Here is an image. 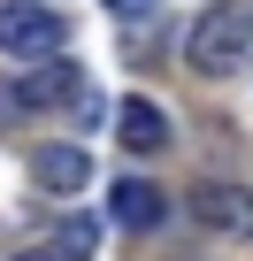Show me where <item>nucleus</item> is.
Instances as JSON below:
<instances>
[{"label": "nucleus", "mask_w": 253, "mask_h": 261, "mask_svg": "<svg viewBox=\"0 0 253 261\" xmlns=\"http://www.w3.org/2000/svg\"><path fill=\"white\" fill-rule=\"evenodd\" d=\"M16 261H62V253H54V246H46V253H16Z\"/></svg>", "instance_id": "10"}, {"label": "nucleus", "mask_w": 253, "mask_h": 261, "mask_svg": "<svg viewBox=\"0 0 253 261\" xmlns=\"http://www.w3.org/2000/svg\"><path fill=\"white\" fill-rule=\"evenodd\" d=\"M31 177L46 192H85L92 185V146H31Z\"/></svg>", "instance_id": "4"}, {"label": "nucleus", "mask_w": 253, "mask_h": 261, "mask_svg": "<svg viewBox=\"0 0 253 261\" xmlns=\"http://www.w3.org/2000/svg\"><path fill=\"white\" fill-rule=\"evenodd\" d=\"M107 207H115L123 230H161V223H169V200H161L146 177H123V185L107 192Z\"/></svg>", "instance_id": "5"}, {"label": "nucleus", "mask_w": 253, "mask_h": 261, "mask_svg": "<svg viewBox=\"0 0 253 261\" xmlns=\"http://www.w3.org/2000/svg\"><path fill=\"white\" fill-rule=\"evenodd\" d=\"M192 215H200V230L207 238H253V192L245 185H200L192 192Z\"/></svg>", "instance_id": "3"}, {"label": "nucleus", "mask_w": 253, "mask_h": 261, "mask_svg": "<svg viewBox=\"0 0 253 261\" xmlns=\"http://www.w3.org/2000/svg\"><path fill=\"white\" fill-rule=\"evenodd\" d=\"M77 85H85V77H77L69 62H46V69H31V77L16 85V100H23V108H77V100H85Z\"/></svg>", "instance_id": "7"}, {"label": "nucleus", "mask_w": 253, "mask_h": 261, "mask_svg": "<svg viewBox=\"0 0 253 261\" xmlns=\"http://www.w3.org/2000/svg\"><path fill=\"white\" fill-rule=\"evenodd\" d=\"M245 54H253V8H245V0L207 8L192 23V39H184V62L200 77H230V69H245Z\"/></svg>", "instance_id": "1"}, {"label": "nucleus", "mask_w": 253, "mask_h": 261, "mask_svg": "<svg viewBox=\"0 0 253 261\" xmlns=\"http://www.w3.org/2000/svg\"><path fill=\"white\" fill-rule=\"evenodd\" d=\"M115 139L131 146V154H161V146H169V115H161L154 100H123V108H115Z\"/></svg>", "instance_id": "6"}, {"label": "nucleus", "mask_w": 253, "mask_h": 261, "mask_svg": "<svg viewBox=\"0 0 253 261\" xmlns=\"http://www.w3.org/2000/svg\"><path fill=\"white\" fill-rule=\"evenodd\" d=\"M62 46H69V23L46 8V0H0V54L54 62Z\"/></svg>", "instance_id": "2"}, {"label": "nucleus", "mask_w": 253, "mask_h": 261, "mask_svg": "<svg viewBox=\"0 0 253 261\" xmlns=\"http://www.w3.org/2000/svg\"><path fill=\"white\" fill-rule=\"evenodd\" d=\"M107 16H123V23H138V16H154V0H107Z\"/></svg>", "instance_id": "9"}, {"label": "nucleus", "mask_w": 253, "mask_h": 261, "mask_svg": "<svg viewBox=\"0 0 253 261\" xmlns=\"http://www.w3.org/2000/svg\"><path fill=\"white\" fill-rule=\"evenodd\" d=\"M100 238H107V230H100L92 215H69V223L54 230V253H62V261H92V253H100Z\"/></svg>", "instance_id": "8"}]
</instances>
